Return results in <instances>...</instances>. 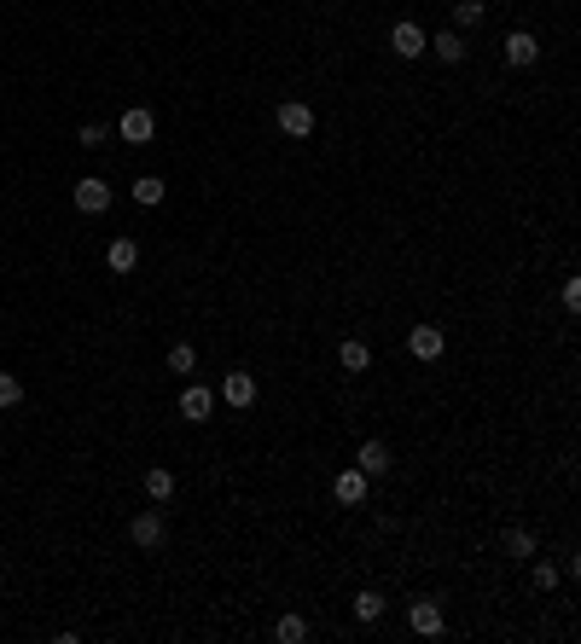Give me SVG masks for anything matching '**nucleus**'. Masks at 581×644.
Returning a JSON list of instances; mask_svg holds the SVG:
<instances>
[{
    "label": "nucleus",
    "instance_id": "nucleus-13",
    "mask_svg": "<svg viewBox=\"0 0 581 644\" xmlns=\"http://www.w3.org/2000/svg\"><path fill=\"white\" fill-rule=\"evenodd\" d=\"M424 52H436L442 64H459L465 59V41H459L454 29H442V36H424Z\"/></svg>",
    "mask_w": 581,
    "mask_h": 644
},
{
    "label": "nucleus",
    "instance_id": "nucleus-5",
    "mask_svg": "<svg viewBox=\"0 0 581 644\" xmlns=\"http://www.w3.org/2000/svg\"><path fill=\"white\" fill-rule=\"evenodd\" d=\"M222 401L233 407V413L256 407V377H250V372H227V377H222Z\"/></svg>",
    "mask_w": 581,
    "mask_h": 644
},
{
    "label": "nucleus",
    "instance_id": "nucleus-12",
    "mask_svg": "<svg viewBox=\"0 0 581 644\" xmlns=\"http://www.w3.org/2000/svg\"><path fill=\"white\" fill-rule=\"evenodd\" d=\"M506 59L518 64V70H529V64L541 59V41H535L529 29H512V36H506Z\"/></svg>",
    "mask_w": 581,
    "mask_h": 644
},
{
    "label": "nucleus",
    "instance_id": "nucleus-15",
    "mask_svg": "<svg viewBox=\"0 0 581 644\" xmlns=\"http://www.w3.org/2000/svg\"><path fill=\"white\" fill-rule=\"evenodd\" d=\"M163 197H169V186H163V181H157V174H140V181H134V204H146V209H157V204H163Z\"/></svg>",
    "mask_w": 581,
    "mask_h": 644
},
{
    "label": "nucleus",
    "instance_id": "nucleus-9",
    "mask_svg": "<svg viewBox=\"0 0 581 644\" xmlns=\"http://www.w3.org/2000/svg\"><path fill=\"white\" fill-rule=\"evenodd\" d=\"M210 413H215V395L204 390V383H192V390H181V418H186V424H204Z\"/></svg>",
    "mask_w": 581,
    "mask_h": 644
},
{
    "label": "nucleus",
    "instance_id": "nucleus-17",
    "mask_svg": "<svg viewBox=\"0 0 581 644\" xmlns=\"http://www.w3.org/2000/svg\"><path fill=\"white\" fill-rule=\"evenodd\" d=\"M146 494L157 499V505H163V499H174V471H163V464H157V471H146Z\"/></svg>",
    "mask_w": 581,
    "mask_h": 644
},
{
    "label": "nucleus",
    "instance_id": "nucleus-23",
    "mask_svg": "<svg viewBox=\"0 0 581 644\" xmlns=\"http://www.w3.org/2000/svg\"><path fill=\"white\" fill-rule=\"evenodd\" d=\"M454 18H459V24H482V0H459V6H454Z\"/></svg>",
    "mask_w": 581,
    "mask_h": 644
},
{
    "label": "nucleus",
    "instance_id": "nucleus-7",
    "mask_svg": "<svg viewBox=\"0 0 581 644\" xmlns=\"http://www.w3.org/2000/svg\"><path fill=\"white\" fill-rule=\"evenodd\" d=\"M279 128H285L291 140H309V134H314V105H303V99L279 105Z\"/></svg>",
    "mask_w": 581,
    "mask_h": 644
},
{
    "label": "nucleus",
    "instance_id": "nucleus-4",
    "mask_svg": "<svg viewBox=\"0 0 581 644\" xmlns=\"http://www.w3.org/2000/svg\"><path fill=\"white\" fill-rule=\"evenodd\" d=\"M76 209H82V215H105V209H111V186L105 181H93V174H87V181H76Z\"/></svg>",
    "mask_w": 581,
    "mask_h": 644
},
{
    "label": "nucleus",
    "instance_id": "nucleus-11",
    "mask_svg": "<svg viewBox=\"0 0 581 644\" xmlns=\"http://www.w3.org/2000/svg\"><path fill=\"white\" fill-rule=\"evenodd\" d=\"M105 268H111V273H134L140 268V244L134 238H111V244H105Z\"/></svg>",
    "mask_w": 581,
    "mask_h": 644
},
{
    "label": "nucleus",
    "instance_id": "nucleus-14",
    "mask_svg": "<svg viewBox=\"0 0 581 644\" xmlns=\"http://www.w3.org/2000/svg\"><path fill=\"white\" fill-rule=\"evenodd\" d=\"M355 464H360L367 476H383V471H390V447H383V441H360Z\"/></svg>",
    "mask_w": 581,
    "mask_h": 644
},
{
    "label": "nucleus",
    "instance_id": "nucleus-10",
    "mask_svg": "<svg viewBox=\"0 0 581 644\" xmlns=\"http://www.w3.org/2000/svg\"><path fill=\"white\" fill-rule=\"evenodd\" d=\"M408 349H413V360H442V349H448V337L436 326H413V337H408Z\"/></svg>",
    "mask_w": 581,
    "mask_h": 644
},
{
    "label": "nucleus",
    "instance_id": "nucleus-25",
    "mask_svg": "<svg viewBox=\"0 0 581 644\" xmlns=\"http://www.w3.org/2000/svg\"><path fill=\"white\" fill-rule=\"evenodd\" d=\"M535 586H541V592H553V586H558V569H553V563H535Z\"/></svg>",
    "mask_w": 581,
    "mask_h": 644
},
{
    "label": "nucleus",
    "instance_id": "nucleus-8",
    "mask_svg": "<svg viewBox=\"0 0 581 644\" xmlns=\"http://www.w3.org/2000/svg\"><path fill=\"white\" fill-rule=\"evenodd\" d=\"M390 52H396V59H419L424 52V29L413 24V18H401V24L390 29Z\"/></svg>",
    "mask_w": 581,
    "mask_h": 644
},
{
    "label": "nucleus",
    "instance_id": "nucleus-24",
    "mask_svg": "<svg viewBox=\"0 0 581 644\" xmlns=\"http://www.w3.org/2000/svg\"><path fill=\"white\" fill-rule=\"evenodd\" d=\"M82 146H87V151L105 146V128H100V122H82Z\"/></svg>",
    "mask_w": 581,
    "mask_h": 644
},
{
    "label": "nucleus",
    "instance_id": "nucleus-3",
    "mask_svg": "<svg viewBox=\"0 0 581 644\" xmlns=\"http://www.w3.org/2000/svg\"><path fill=\"white\" fill-rule=\"evenodd\" d=\"M117 134H123L128 146H151V134H157V117H151L146 105H134V110H123V122H117Z\"/></svg>",
    "mask_w": 581,
    "mask_h": 644
},
{
    "label": "nucleus",
    "instance_id": "nucleus-6",
    "mask_svg": "<svg viewBox=\"0 0 581 644\" xmlns=\"http://www.w3.org/2000/svg\"><path fill=\"white\" fill-rule=\"evenodd\" d=\"M367 482H372V476L360 471V464H349V471H337V482H332L337 505H367Z\"/></svg>",
    "mask_w": 581,
    "mask_h": 644
},
{
    "label": "nucleus",
    "instance_id": "nucleus-2",
    "mask_svg": "<svg viewBox=\"0 0 581 644\" xmlns=\"http://www.w3.org/2000/svg\"><path fill=\"white\" fill-rule=\"evenodd\" d=\"M408 627L419 632V639H436V632L448 627V616H442V604L436 598H419V604H408Z\"/></svg>",
    "mask_w": 581,
    "mask_h": 644
},
{
    "label": "nucleus",
    "instance_id": "nucleus-18",
    "mask_svg": "<svg viewBox=\"0 0 581 644\" xmlns=\"http://www.w3.org/2000/svg\"><path fill=\"white\" fill-rule=\"evenodd\" d=\"M500 546H506L512 558H535V535H529V528H506V535H500Z\"/></svg>",
    "mask_w": 581,
    "mask_h": 644
},
{
    "label": "nucleus",
    "instance_id": "nucleus-26",
    "mask_svg": "<svg viewBox=\"0 0 581 644\" xmlns=\"http://www.w3.org/2000/svg\"><path fill=\"white\" fill-rule=\"evenodd\" d=\"M564 308H569V314L581 308V279H564Z\"/></svg>",
    "mask_w": 581,
    "mask_h": 644
},
{
    "label": "nucleus",
    "instance_id": "nucleus-1",
    "mask_svg": "<svg viewBox=\"0 0 581 644\" xmlns=\"http://www.w3.org/2000/svg\"><path fill=\"white\" fill-rule=\"evenodd\" d=\"M128 540H134L140 551H157L163 540H169V523H163V511H140L134 523H128Z\"/></svg>",
    "mask_w": 581,
    "mask_h": 644
},
{
    "label": "nucleus",
    "instance_id": "nucleus-16",
    "mask_svg": "<svg viewBox=\"0 0 581 644\" xmlns=\"http://www.w3.org/2000/svg\"><path fill=\"white\" fill-rule=\"evenodd\" d=\"M337 360H343V372H367V366H372V349H367L360 337H349L343 349H337Z\"/></svg>",
    "mask_w": 581,
    "mask_h": 644
},
{
    "label": "nucleus",
    "instance_id": "nucleus-22",
    "mask_svg": "<svg viewBox=\"0 0 581 644\" xmlns=\"http://www.w3.org/2000/svg\"><path fill=\"white\" fill-rule=\"evenodd\" d=\"M18 401H24V383L12 372H0V407H18Z\"/></svg>",
    "mask_w": 581,
    "mask_h": 644
},
{
    "label": "nucleus",
    "instance_id": "nucleus-19",
    "mask_svg": "<svg viewBox=\"0 0 581 644\" xmlns=\"http://www.w3.org/2000/svg\"><path fill=\"white\" fill-rule=\"evenodd\" d=\"M273 639H279V644H303V639H309V621H303V616H285L279 627H273Z\"/></svg>",
    "mask_w": 581,
    "mask_h": 644
},
{
    "label": "nucleus",
    "instance_id": "nucleus-20",
    "mask_svg": "<svg viewBox=\"0 0 581 644\" xmlns=\"http://www.w3.org/2000/svg\"><path fill=\"white\" fill-rule=\"evenodd\" d=\"M169 372H198V349H192V342H174L169 349Z\"/></svg>",
    "mask_w": 581,
    "mask_h": 644
},
{
    "label": "nucleus",
    "instance_id": "nucleus-21",
    "mask_svg": "<svg viewBox=\"0 0 581 644\" xmlns=\"http://www.w3.org/2000/svg\"><path fill=\"white\" fill-rule=\"evenodd\" d=\"M383 616V598L378 592H355V621H378Z\"/></svg>",
    "mask_w": 581,
    "mask_h": 644
}]
</instances>
